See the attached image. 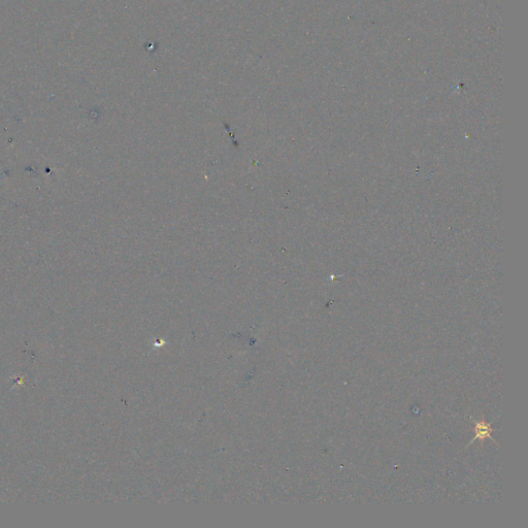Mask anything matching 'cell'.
I'll list each match as a JSON object with an SVG mask.
<instances>
[{
	"instance_id": "1",
	"label": "cell",
	"mask_w": 528,
	"mask_h": 528,
	"mask_svg": "<svg viewBox=\"0 0 528 528\" xmlns=\"http://www.w3.org/2000/svg\"><path fill=\"white\" fill-rule=\"evenodd\" d=\"M474 431H476V436L471 439V443L474 441V439H480V441L483 443L484 441H485L486 438H492L491 437V432L493 431V429L491 428V425L487 422H485L484 420L482 421H476V427H474Z\"/></svg>"
}]
</instances>
